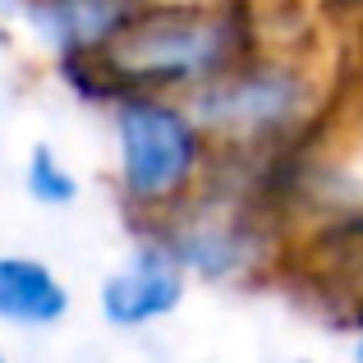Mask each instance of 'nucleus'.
<instances>
[{
  "mask_svg": "<svg viewBox=\"0 0 363 363\" xmlns=\"http://www.w3.org/2000/svg\"><path fill=\"white\" fill-rule=\"evenodd\" d=\"M184 363H216V359H184Z\"/></svg>",
  "mask_w": 363,
  "mask_h": 363,
  "instance_id": "obj_12",
  "label": "nucleus"
},
{
  "mask_svg": "<svg viewBox=\"0 0 363 363\" xmlns=\"http://www.w3.org/2000/svg\"><path fill=\"white\" fill-rule=\"evenodd\" d=\"M74 294L65 276L42 253H0V327L5 331H51L69 318Z\"/></svg>",
  "mask_w": 363,
  "mask_h": 363,
  "instance_id": "obj_7",
  "label": "nucleus"
},
{
  "mask_svg": "<svg viewBox=\"0 0 363 363\" xmlns=\"http://www.w3.org/2000/svg\"><path fill=\"white\" fill-rule=\"evenodd\" d=\"M9 51H14V28H9L5 18H0V65L9 60Z\"/></svg>",
  "mask_w": 363,
  "mask_h": 363,
  "instance_id": "obj_9",
  "label": "nucleus"
},
{
  "mask_svg": "<svg viewBox=\"0 0 363 363\" xmlns=\"http://www.w3.org/2000/svg\"><path fill=\"white\" fill-rule=\"evenodd\" d=\"M350 363H363V327L350 336Z\"/></svg>",
  "mask_w": 363,
  "mask_h": 363,
  "instance_id": "obj_10",
  "label": "nucleus"
},
{
  "mask_svg": "<svg viewBox=\"0 0 363 363\" xmlns=\"http://www.w3.org/2000/svg\"><path fill=\"white\" fill-rule=\"evenodd\" d=\"M23 194L33 198L37 207L46 212H60V207H74L79 203V175L74 166L65 161V152L55 143H33L23 157Z\"/></svg>",
  "mask_w": 363,
  "mask_h": 363,
  "instance_id": "obj_8",
  "label": "nucleus"
},
{
  "mask_svg": "<svg viewBox=\"0 0 363 363\" xmlns=\"http://www.w3.org/2000/svg\"><path fill=\"white\" fill-rule=\"evenodd\" d=\"M157 235L175 248L189 281L230 285L262 267V230L253 216H244L240 203H221L203 189L184 212H175Z\"/></svg>",
  "mask_w": 363,
  "mask_h": 363,
  "instance_id": "obj_5",
  "label": "nucleus"
},
{
  "mask_svg": "<svg viewBox=\"0 0 363 363\" xmlns=\"http://www.w3.org/2000/svg\"><path fill=\"white\" fill-rule=\"evenodd\" d=\"M143 5L147 0H14L9 18L37 55L55 60L60 69H79L116 42Z\"/></svg>",
  "mask_w": 363,
  "mask_h": 363,
  "instance_id": "obj_6",
  "label": "nucleus"
},
{
  "mask_svg": "<svg viewBox=\"0 0 363 363\" xmlns=\"http://www.w3.org/2000/svg\"><path fill=\"white\" fill-rule=\"evenodd\" d=\"M189 290H194V281L175 257V248L157 230H143L124 248L120 262L101 276L97 313L111 331H152L184 308Z\"/></svg>",
  "mask_w": 363,
  "mask_h": 363,
  "instance_id": "obj_4",
  "label": "nucleus"
},
{
  "mask_svg": "<svg viewBox=\"0 0 363 363\" xmlns=\"http://www.w3.org/2000/svg\"><path fill=\"white\" fill-rule=\"evenodd\" d=\"M189 111L212 138L216 157H257L299 138L318 116V79L290 55L248 51L235 69L189 97Z\"/></svg>",
  "mask_w": 363,
  "mask_h": 363,
  "instance_id": "obj_3",
  "label": "nucleus"
},
{
  "mask_svg": "<svg viewBox=\"0 0 363 363\" xmlns=\"http://www.w3.org/2000/svg\"><path fill=\"white\" fill-rule=\"evenodd\" d=\"M248 51V23L225 0H147L97 60L65 74H92L97 101L120 88L189 101Z\"/></svg>",
  "mask_w": 363,
  "mask_h": 363,
  "instance_id": "obj_1",
  "label": "nucleus"
},
{
  "mask_svg": "<svg viewBox=\"0 0 363 363\" xmlns=\"http://www.w3.org/2000/svg\"><path fill=\"white\" fill-rule=\"evenodd\" d=\"M0 363H14V359H9V350H5V345H0Z\"/></svg>",
  "mask_w": 363,
  "mask_h": 363,
  "instance_id": "obj_11",
  "label": "nucleus"
},
{
  "mask_svg": "<svg viewBox=\"0 0 363 363\" xmlns=\"http://www.w3.org/2000/svg\"><path fill=\"white\" fill-rule=\"evenodd\" d=\"M106 133H111V175L124 212L143 230L166 225L184 212L216 170V147L194 120L189 101L161 92H106Z\"/></svg>",
  "mask_w": 363,
  "mask_h": 363,
  "instance_id": "obj_2",
  "label": "nucleus"
}]
</instances>
